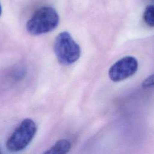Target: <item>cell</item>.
Listing matches in <instances>:
<instances>
[{
    "label": "cell",
    "instance_id": "6da1fadb",
    "mask_svg": "<svg viewBox=\"0 0 154 154\" xmlns=\"http://www.w3.org/2000/svg\"><path fill=\"white\" fill-rule=\"evenodd\" d=\"M58 23L57 11L52 7L45 6L38 9L28 20L26 29L31 35H41L54 30Z\"/></svg>",
    "mask_w": 154,
    "mask_h": 154
},
{
    "label": "cell",
    "instance_id": "7a4b0ae2",
    "mask_svg": "<svg viewBox=\"0 0 154 154\" xmlns=\"http://www.w3.org/2000/svg\"><path fill=\"white\" fill-rule=\"evenodd\" d=\"M54 50L58 61L64 65L76 62L81 55V48L67 31L60 32L56 37Z\"/></svg>",
    "mask_w": 154,
    "mask_h": 154
},
{
    "label": "cell",
    "instance_id": "8992f818",
    "mask_svg": "<svg viewBox=\"0 0 154 154\" xmlns=\"http://www.w3.org/2000/svg\"><path fill=\"white\" fill-rule=\"evenodd\" d=\"M153 12V5H149L146 7L143 13L144 21L148 26L151 27H153L154 25Z\"/></svg>",
    "mask_w": 154,
    "mask_h": 154
},
{
    "label": "cell",
    "instance_id": "ba28073f",
    "mask_svg": "<svg viewBox=\"0 0 154 154\" xmlns=\"http://www.w3.org/2000/svg\"><path fill=\"white\" fill-rule=\"evenodd\" d=\"M1 12H2V10H1V4H0V16L1 14Z\"/></svg>",
    "mask_w": 154,
    "mask_h": 154
},
{
    "label": "cell",
    "instance_id": "52a82bcc",
    "mask_svg": "<svg viewBox=\"0 0 154 154\" xmlns=\"http://www.w3.org/2000/svg\"><path fill=\"white\" fill-rule=\"evenodd\" d=\"M153 76L152 75L149 77H148L147 78H146L143 84H142V86L144 88H149L152 86H153Z\"/></svg>",
    "mask_w": 154,
    "mask_h": 154
},
{
    "label": "cell",
    "instance_id": "5b68a950",
    "mask_svg": "<svg viewBox=\"0 0 154 154\" xmlns=\"http://www.w3.org/2000/svg\"><path fill=\"white\" fill-rule=\"evenodd\" d=\"M71 148L70 142L66 139L60 140L43 154H67Z\"/></svg>",
    "mask_w": 154,
    "mask_h": 154
},
{
    "label": "cell",
    "instance_id": "277c9868",
    "mask_svg": "<svg viewBox=\"0 0 154 154\" xmlns=\"http://www.w3.org/2000/svg\"><path fill=\"white\" fill-rule=\"evenodd\" d=\"M137 69V59L131 56H127L113 64L109 70L108 75L111 81L119 82L132 76Z\"/></svg>",
    "mask_w": 154,
    "mask_h": 154
},
{
    "label": "cell",
    "instance_id": "9c48e42d",
    "mask_svg": "<svg viewBox=\"0 0 154 154\" xmlns=\"http://www.w3.org/2000/svg\"><path fill=\"white\" fill-rule=\"evenodd\" d=\"M0 154H1V151H0Z\"/></svg>",
    "mask_w": 154,
    "mask_h": 154
},
{
    "label": "cell",
    "instance_id": "3957f363",
    "mask_svg": "<svg viewBox=\"0 0 154 154\" xmlns=\"http://www.w3.org/2000/svg\"><path fill=\"white\" fill-rule=\"evenodd\" d=\"M36 131V125L32 119L23 120L8 138L6 143L7 148L12 152L22 150L31 143Z\"/></svg>",
    "mask_w": 154,
    "mask_h": 154
}]
</instances>
